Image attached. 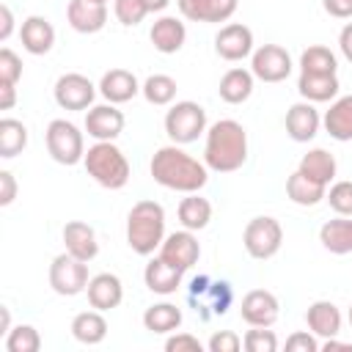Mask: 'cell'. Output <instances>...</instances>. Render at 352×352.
Segmentation results:
<instances>
[{
    "instance_id": "obj_36",
    "label": "cell",
    "mask_w": 352,
    "mask_h": 352,
    "mask_svg": "<svg viewBox=\"0 0 352 352\" xmlns=\"http://www.w3.org/2000/svg\"><path fill=\"white\" fill-rule=\"evenodd\" d=\"M176 91H179V85H176V80H173L170 74H151V77H146V82L140 85V94H143L146 102L154 104V107L170 104V102L176 99Z\"/></svg>"
},
{
    "instance_id": "obj_15",
    "label": "cell",
    "mask_w": 352,
    "mask_h": 352,
    "mask_svg": "<svg viewBox=\"0 0 352 352\" xmlns=\"http://www.w3.org/2000/svg\"><path fill=\"white\" fill-rule=\"evenodd\" d=\"M322 126V116L319 110L314 107V102H297L286 110V135L294 140V143H308L316 138Z\"/></svg>"
},
{
    "instance_id": "obj_9",
    "label": "cell",
    "mask_w": 352,
    "mask_h": 352,
    "mask_svg": "<svg viewBox=\"0 0 352 352\" xmlns=\"http://www.w3.org/2000/svg\"><path fill=\"white\" fill-rule=\"evenodd\" d=\"M96 88H99V85H94L85 74L69 72V74H60V77L55 80L52 96H55L58 107H63V110H91V107H94Z\"/></svg>"
},
{
    "instance_id": "obj_2",
    "label": "cell",
    "mask_w": 352,
    "mask_h": 352,
    "mask_svg": "<svg viewBox=\"0 0 352 352\" xmlns=\"http://www.w3.org/2000/svg\"><path fill=\"white\" fill-rule=\"evenodd\" d=\"M248 160V132L234 118H220L206 129L204 162L214 173H234Z\"/></svg>"
},
{
    "instance_id": "obj_20",
    "label": "cell",
    "mask_w": 352,
    "mask_h": 352,
    "mask_svg": "<svg viewBox=\"0 0 352 352\" xmlns=\"http://www.w3.org/2000/svg\"><path fill=\"white\" fill-rule=\"evenodd\" d=\"M341 311L330 300H316L305 311V324L316 338H336L341 333Z\"/></svg>"
},
{
    "instance_id": "obj_32",
    "label": "cell",
    "mask_w": 352,
    "mask_h": 352,
    "mask_svg": "<svg viewBox=\"0 0 352 352\" xmlns=\"http://www.w3.org/2000/svg\"><path fill=\"white\" fill-rule=\"evenodd\" d=\"M72 336L80 341V344H102L104 336H107V319L102 316V311H82L72 319Z\"/></svg>"
},
{
    "instance_id": "obj_6",
    "label": "cell",
    "mask_w": 352,
    "mask_h": 352,
    "mask_svg": "<svg viewBox=\"0 0 352 352\" xmlns=\"http://www.w3.org/2000/svg\"><path fill=\"white\" fill-rule=\"evenodd\" d=\"M44 140H47V151L55 162L60 165H77L85 160V140H82V132L66 121V118H55L50 121L47 132H44Z\"/></svg>"
},
{
    "instance_id": "obj_14",
    "label": "cell",
    "mask_w": 352,
    "mask_h": 352,
    "mask_svg": "<svg viewBox=\"0 0 352 352\" xmlns=\"http://www.w3.org/2000/svg\"><path fill=\"white\" fill-rule=\"evenodd\" d=\"M85 132L94 140H116L124 132V113L116 104H94L85 113Z\"/></svg>"
},
{
    "instance_id": "obj_12",
    "label": "cell",
    "mask_w": 352,
    "mask_h": 352,
    "mask_svg": "<svg viewBox=\"0 0 352 352\" xmlns=\"http://www.w3.org/2000/svg\"><path fill=\"white\" fill-rule=\"evenodd\" d=\"M214 52L223 60H245L248 55H253V30L242 22H228L217 30L214 36Z\"/></svg>"
},
{
    "instance_id": "obj_13",
    "label": "cell",
    "mask_w": 352,
    "mask_h": 352,
    "mask_svg": "<svg viewBox=\"0 0 352 352\" xmlns=\"http://www.w3.org/2000/svg\"><path fill=\"white\" fill-rule=\"evenodd\" d=\"M239 314H242V319L250 327H272L278 322L280 305H278V297L272 292H267V289H250L242 297Z\"/></svg>"
},
{
    "instance_id": "obj_55",
    "label": "cell",
    "mask_w": 352,
    "mask_h": 352,
    "mask_svg": "<svg viewBox=\"0 0 352 352\" xmlns=\"http://www.w3.org/2000/svg\"><path fill=\"white\" fill-rule=\"evenodd\" d=\"M94 3H107V0H94Z\"/></svg>"
},
{
    "instance_id": "obj_39",
    "label": "cell",
    "mask_w": 352,
    "mask_h": 352,
    "mask_svg": "<svg viewBox=\"0 0 352 352\" xmlns=\"http://www.w3.org/2000/svg\"><path fill=\"white\" fill-rule=\"evenodd\" d=\"M113 14H116V19L121 25L132 28V25H138V22L146 19L148 8H146L143 0H113Z\"/></svg>"
},
{
    "instance_id": "obj_45",
    "label": "cell",
    "mask_w": 352,
    "mask_h": 352,
    "mask_svg": "<svg viewBox=\"0 0 352 352\" xmlns=\"http://www.w3.org/2000/svg\"><path fill=\"white\" fill-rule=\"evenodd\" d=\"M165 349L168 352H201V341L190 333H176L165 341Z\"/></svg>"
},
{
    "instance_id": "obj_31",
    "label": "cell",
    "mask_w": 352,
    "mask_h": 352,
    "mask_svg": "<svg viewBox=\"0 0 352 352\" xmlns=\"http://www.w3.org/2000/svg\"><path fill=\"white\" fill-rule=\"evenodd\" d=\"M176 214H179L182 228H187V231H201V228H206L209 220H212V204H209L206 198H201L198 192H187V198L179 201Z\"/></svg>"
},
{
    "instance_id": "obj_33",
    "label": "cell",
    "mask_w": 352,
    "mask_h": 352,
    "mask_svg": "<svg viewBox=\"0 0 352 352\" xmlns=\"http://www.w3.org/2000/svg\"><path fill=\"white\" fill-rule=\"evenodd\" d=\"M143 327L148 333H176L182 327V308L173 302H157L143 311Z\"/></svg>"
},
{
    "instance_id": "obj_53",
    "label": "cell",
    "mask_w": 352,
    "mask_h": 352,
    "mask_svg": "<svg viewBox=\"0 0 352 352\" xmlns=\"http://www.w3.org/2000/svg\"><path fill=\"white\" fill-rule=\"evenodd\" d=\"M143 3H146L148 14H160V11H165V8H168V3H170V0H143Z\"/></svg>"
},
{
    "instance_id": "obj_18",
    "label": "cell",
    "mask_w": 352,
    "mask_h": 352,
    "mask_svg": "<svg viewBox=\"0 0 352 352\" xmlns=\"http://www.w3.org/2000/svg\"><path fill=\"white\" fill-rule=\"evenodd\" d=\"M179 14L190 22H228L236 11V0H176Z\"/></svg>"
},
{
    "instance_id": "obj_50",
    "label": "cell",
    "mask_w": 352,
    "mask_h": 352,
    "mask_svg": "<svg viewBox=\"0 0 352 352\" xmlns=\"http://www.w3.org/2000/svg\"><path fill=\"white\" fill-rule=\"evenodd\" d=\"M16 102V85L14 82H0V110H11Z\"/></svg>"
},
{
    "instance_id": "obj_48",
    "label": "cell",
    "mask_w": 352,
    "mask_h": 352,
    "mask_svg": "<svg viewBox=\"0 0 352 352\" xmlns=\"http://www.w3.org/2000/svg\"><path fill=\"white\" fill-rule=\"evenodd\" d=\"M338 50H341V55L352 63V22H346V25L341 28V33H338Z\"/></svg>"
},
{
    "instance_id": "obj_54",
    "label": "cell",
    "mask_w": 352,
    "mask_h": 352,
    "mask_svg": "<svg viewBox=\"0 0 352 352\" xmlns=\"http://www.w3.org/2000/svg\"><path fill=\"white\" fill-rule=\"evenodd\" d=\"M346 319H349V324H352V305H349V314H346Z\"/></svg>"
},
{
    "instance_id": "obj_52",
    "label": "cell",
    "mask_w": 352,
    "mask_h": 352,
    "mask_svg": "<svg viewBox=\"0 0 352 352\" xmlns=\"http://www.w3.org/2000/svg\"><path fill=\"white\" fill-rule=\"evenodd\" d=\"M322 349H324V352H333V349H352V344H344V341H336V338H324Z\"/></svg>"
},
{
    "instance_id": "obj_37",
    "label": "cell",
    "mask_w": 352,
    "mask_h": 352,
    "mask_svg": "<svg viewBox=\"0 0 352 352\" xmlns=\"http://www.w3.org/2000/svg\"><path fill=\"white\" fill-rule=\"evenodd\" d=\"M8 352H38L41 349V336L33 324H16L6 333V344Z\"/></svg>"
},
{
    "instance_id": "obj_1",
    "label": "cell",
    "mask_w": 352,
    "mask_h": 352,
    "mask_svg": "<svg viewBox=\"0 0 352 352\" xmlns=\"http://www.w3.org/2000/svg\"><path fill=\"white\" fill-rule=\"evenodd\" d=\"M151 176L157 184H162L165 190H176V192H198L206 182H209V168L206 162L195 160L192 154H187L179 143L162 146L154 151L151 165H148Z\"/></svg>"
},
{
    "instance_id": "obj_43",
    "label": "cell",
    "mask_w": 352,
    "mask_h": 352,
    "mask_svg": "<svg viewBox=\"0 0 352 352\" xmlns=\"http://www.w3.org/2000/svg\"><path fill=\"white\" fill-rule=\"evenodd\" d=\"M206 346H209V352H239L242 338L234 330H220L206 341Z\"/></svg>"
},
{
    "instance_id": "obj_29",
    "label": "cell",
    "mask_w": 352,
    "mask_h": 352,
    "mask_svg": "<svg viewBox=\"0 0 352 352\" xmlns=\"http://www.w3.org/2000/svg\"><path fill=\"white\" fill-rule=\"evenodd\" d=\"M297 170H300V173H305L308 179H314V182H319V184L330 187V182L336 179L338 162H336V157H333L327 148H311L308 154H302V160H300V168H297Z\"/></svg>"
},
{
    "instance_id": "obj_23",
    "label": "cell",
    "mask_w": 352,
    "mask_h": 352,
    "mask_svg": "<svg viewBox=\"0 0 352 352\" xmlns=\"http://www.w3.org/2000/svg\"><path fill=\"white\" fill-rule=\"evenodd\" d=\"M182 278H184V272L176 270L173 264H168V261L160 258V256L151 258V261L146 264V270H143V283H146V289L154 292V294H162V297L176 294L179 286H182Z\"/></svg>"
},
{
    "instance_id": "obj_7",
    "label": "cell",
    "mask_w": 352,
    "mask_h": 352,
    "mask_svg": "<svg viewBox=\"0 0 352 352\" xmlns=\"http://www.w3.org/2000/svg\"><path fill=\"white\" fill-rule=\"evenodd\" d=\"M242 245L248 250L250 258H258V261H267L272 258L280 245H283V228L275 217L270 214H261V217H253L248 226H245V234H242Z\"/></svg>"
},
{
    "instance_id": "obj_42",
    "label": "cell",
    "mask_w": 352,
    "mask_h": 352,
    "mask_svg": "<svg viewBox=\"0 0 352 352\" xmlns=\"http://www.w3.org/2000/svg\"><path fill=\"white\" fill-rule=\"evenodd\" d=\"M209 300H212V311L214 314H226L231 300H234V292H231V283L228 280H217V283H209Z\"/></svg>"
},
{
    "instance_id": "obj_3",
    "label": "cell",
    "mask_w": 352,
    "mask_h": 352,
    "mask_svg": "<svg viewBox=\"0 0 352 352\" xmlns=\"http://www.w3.org/2000/svg\"><path fill=\"white\" fill-rule=\"evenodd\" d=\"M165 209L157 201H138L126 214V245L138 256H151L165 239Z\"/></svg>"
},
{
    "instance_id": "obj_44",
    "label": "cell",
    "mask_w": 352,
    "mask_h": 352,
    "mask_svg": "<svg viewBox=\"0 0 352 352\" xmlns=\"http://www.w3.org/2000/svg\"><path fill=\"white\" fill-rule=\"evenodd\" d=\"M322 344L316 341L314 333H292L286 338V352H319Z\"/></svg>"
},
{
    "instance_id": "obj_10",
    "label": "cell",
    "mask_w": 352,
    "mask_h": 352,
    "mask_svg": "<svg viewBox=\"0 0 352 352\" xmlns=\"http://www.w3.org/2000/svg\"><path fill=\"white\" fill-rule=\"evenodd\" d=\"M250 72L261 82H283L292 74V55L280 44H261L250 55Z\"/></svg>"
},
{
    "instance_id": "obj_26",
    "label": "cell",
    "mask_w": 352,
    "mask_h": 352,
    "mask_svg": "<svg viewBox=\"0 0 352 352\" xmlns=\"http://www.w3.org/2000/svg\"><path fill=\"white\" fill-rule=\"evenodd\" d=\"M322 124H324V129L333 140H341V143L352 140V94L336 96L330 110L324 113Z\"/></svg>"
},
{
    "instance_id": "obj_41",
    "label": "cell",
    "mask_w": 352,
    "mask_h": 352,
    "mask_svg": "<svg viewBox=\"0 0 352 352\" xmlns=\"http://www.w3.org/2000/svg\"><path fill=\"white\" fill-rule=\"evenodd\" d=\"M19 77H22V60H19V55L14 50L3 47L0 50V82H14L16 85Z\"/></svg>"
},
{
    "instance_id": "obj_28",
    "label": "cell",
    "mask_w": 352,
    "mask_h": 352,
    "mask_svg": "<svg viewBox=\"0 0 352 352\" xmlns=\"http://www.w3.org/2000/svg\"><path fill=\"white\" fill-rule=\"evenodd\" d=\"M338 77L336 74H302L297 80V91L305 102H333L338 96Z\"/></svg>"
},
{
    "instance_id": "obj_19",
    "label": "cell",
    "mask_w": 352,
    "mask_h": 352,
    "mask_svg": "<svg viewBox=\"0 0 352 352\" xmlns=\"http://www.w3.org/2000/svg\"><path fill=\"white\" fill-rule=\"evenodd\" d=\"M63 248H66V253H72L80 261H94L99 253L96 231L82 220H69L63 226Z\"/></svg>"
},
{
    "instance_id": "obj_8",
    "label": "cell",
    "mask_w": 352,
    "mask_h": 352,
    "mask_svg": "<svg viewBox=\"0 0 352 352\" xmlns=\"http://www.w3.org/2000/svg\"><path fill=\"white\" fill-rule=\"evenodd\" d=\"M88 261L74 258L72 253H60L50 264V286L60 297H74L88 289Z\"/></svg>"
},
{
    "instance_id": "obj_22",
    "label": "cell",
    "mask_w": 352,
    "mask_h": 352,
    "mask_svg": "<svg viewBox=\"0 0 352 352\" xmlns=\"http://www.w3.org/2000/svg\"><path fill=\"white\" fill-rule=\"evenodd\" d=\"M99 94L110 102V104H124L129 99H135L140 94V82L132 72L126 69H110L102 74L99 80Z\"/></svg>"
},
{
    "instance_id": "obj_27",
    "label": "cell",
    "mask_w": 352,
    "mask_h": 352,
    "mask_svg": "<svg viewBox=\"0 0 352 352\" xmlns=\"http://www.w3.org/2000/svg\"><path fill=\"white\" fill-rule=\"evenodd\" d=\"M319 242L324 250H330L336 256L352 253V217L338 214L336 220H327L319 228Z\"/></svg>"
},
{
    "instance_id": "obj_16",
    "label": "cell",
    "mask_w": 352,
    "mask_h": 352,
    "mask_svg": "<svg viewBox=\"0 0 352 352\" xmlns=\"http://www.w3.org/2000/svg\"><path fill=\"white\" fill-rule=\"evenodd\" d=\"M66 22L77 33H99L107 25V3L69 0V6H66Z\"/></svg>"
},
{
    "instance_id": "obj_5",
    "label": "cell",
    "mask_w": 352,
    "mask_h": 352,
    "mask_svg": "<svg viewBox=\"0 0 352 352\" xmlns=\"http://www.w3.org/2000/svg\"><path fill=\"white\" fill-rule=\"evenodd\" d=\"M206 110L198 102H176L168 113H165V132L173 143L187 146L192 140H198L201 135H206Z\"/></svg>"
},
{
    "instance_id": "obj_4",
    "label": "cell",
    "mask_w": 352,
    "mask_h": 352,
    "mask_svg": "<svg viewBox=\"0 0 352 352\" xmlns=\"http://www.w3.org/2000/svg\"><path fill=\"white\" fill-rule=\"evenodd\" d=\"M88 176L104 190H121L129 182V162L113 140H96L82 160Z\"/></svg>"
},
{
    "instance_id": "obj_34",
    "label": "cell",
    "mask_w": 352,
    "mask_h": 352,
    "mask_svg": "<svg viewBox=\"0 0 352 352\" xmlns=\"http://www.w3.org/2000/svg\"><path fill=\"white\" fill-rule=\"evenodd\" d=\"M336 69H338V58L324 44H314V47L302 50V55H300L302 74H336Z\"/></svg>"
},
{
    "instance_id": "obj_24",
    "label": "cell",
    "mask_w": 352,
    "mask_h": 352,
    "mask_svg": "<svg viewBox=\"0 0 352 352\" xmlns=\"http://www.w3.org/2000/svg\"><path fill=\"white\" fill-rule=\"evenodd\" d=\"M19 38H22V47L30 52V55H47L55 44V28L50 19L33 14L22 22L19 28Z\"/></svg>"
},
{
    "instance_id": "obj_46",
    "label": "cell",
    "mask_w": 352,
    "mask_h": 352,
    "mask_svg": "<svg viewBox=\"0 0 352 352\" xmlns=\"http://www.w3.org/2000/svg\"><path fill=\"white\" fill-rule=\"evenodd\" d=\"M14 198H16V182H14V173H11V170H0V206L14 204Z\"/></svg>"
},
{
    "instance_id": "obj_40",
    "label": "cell",
    "mask_w": 352,
    "mask_h": 352,
    "mask_svg": "<svg viewBox=\"0 0 352 352\" xmlns=\"http://www.w3.org/2000/svg\"><path fill=\"white\" fill-rule=\"evenodd\" d=\"M242 346L248 352H275L278 349V336L267 327H253L242 336Z\"/></svg>"
},
{
    "instance_id": "obj_47",
    "label": "cell",
    "mask_w": 352,
    "mask_h": 352,
    "mask_svg": "<svg viewBox=\"0 0 352 352\" xmlns=\"http://www.w3.org/2000/svg\"><path fill=\"white\" fill-rule=\"evenodd\" d=\"M322 6L336 19H349L352 16V0H322Z\"/></svg>"
},
{
    "instance_id": "obj_30",
    "label": "cell",
    "mask_w": 352,
    "mask_h": 352,
    "mask_svg": "<svg viewBox=\"0 0 352 352\" xmlns=\"http://www.w3.org/2000/svg\"><path fill=\"white\" fill-rule=\"evenodd\" d=\"M286 195H289V201L297 204V206H316L319 201H324L327 187L319 184V182H314V179H308L305 173L294 170V173L286 179Z\"/></svg>"
},
{
    "instance_id": "obj_51",
    "label": "cell",
    "mask_w": 352,
    "mask_h": 352,
    "mask_svg": "<svg viewBox=\"0 0 352 352\" xmlns=\"http://www.w3.org/2000/svg\"><path fill=\"white\" fill-rule=\"evenodd\" d=\"M8 330H11V311L3 305V308H0V333L6 336Z\"/></svg>"
},
{
    "instance_id": "obj_21",
    "label": "cell",
    "mask_w": 352,
    "mask_h": 352,
    "mask_svg": "<svg viewBox=\"0 0 352 352\" xmlns=\"http://www.w3.org/2000/svg\"><path fill=\"white\" fill-rule=\"evenodd\" d=\"M148 38H151V44H154L157 52L173 55V52H179V50L184 47V41H187V28H184V22L176 19V16H160V19H154V25H151V30H148Z\"/></svg>"
},
{
    "instance_id": "obj_35",
    "label": "cell",
    "mask_w": 352,
    "mask_h": 352,
    "mask_svg": "<svg viewBox=\"0 0 352 352\" xmlns=\"http://www.w3.org/2000/svg\"><path fill=\"white\" fill-rule=\"evenodd\" d=\"M28 146V126L16 118H3L0 121V157L11 160L22 154Z\"/></svg>"
},
{
    "instance_id": "obj_25",
    "label": "cell",
    "mask_w": 352,
    "mask_h": 352,
    "mask_svg": "<svg viewBox=\"0 0 352 352\" xmlns=\"http://www.w3.org/2000/svg\"><path fill=\"white\" fill-rule=\"evenodd\" d=\"M253 82H256V77H253L250 69L234 66V69H228V72L220 77L217 94H220V99L228 102V104H242V102L250 99V94H253Z\"/></svg>"
},
{
    "instance_id": "obj_17",
    "label": "cell",
    "mask_w": 352,
    "mask_h": 352,
    "mask_svg": "<svg viewBox=\"0 0 352 352\" xmlns=\"http://www.w3.org/2000/svg\"><path fill=\"white\" fill-rule=\"evenodd\" d=\"M85 294H88V305L91 308H96V311H113L124 300V283L113 272H99V275H94L88 280Z\"/></svg>"
},
{
    "instance_id": "obj_38",
    "label": "cell",
    "mask_w": 352,
    "mask_h": 352,
    "mask_svg": "<svg viewBox=\"0 0 352 352\" xmlns=\"http://www.w3.org/2000/svg\"><path fill=\"white\" fill-rule=\"evenodd\" d=\"M324 201L330 204V209L336 214H344V217H352V182L341 179V182H333Z\"/></svg>"
},
{
    "instance_id": "obj_49",
    "label": "cell",
    "mask_w": 352,
    "mask_h": 352,
    "mask_svg": "<svg viewBox=\"0 0 352 352\" xmlns=\"http://www.w3.org/2000/svg\"><path fill=\"white\" fill-rule=\"evenodd\" d=\"M11 33H14V14L8 6H0V41H8Z\"/></svg>"
},
{
    "instance_id": "obj_11",
    "label": "cell",
    "mask_w": 352,
    "mask_h": 352,
    "mask_svg": "<svg viewBox=\"0 0 352 352\" xmlns=\"http://www.w3.org/2000/svg\"><path fill=\"white\" fill-rule=\"evenodd\" d=\"M160 258H165V261L173 264L176 270L187 272L192 264H198V258H201V245H198V239H195L192 231L182 228V231H173V234H168V236L162 239V245H160Z\"/></svg>"
}]
</instances>
